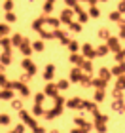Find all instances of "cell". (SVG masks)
Here are the masks:
<instances>
[{"label":"cell","mask_w":125,"mask_h":133,"mask_svg":"<svg viewBox=\"0 0 125 133\" xmlns=\"http://www.w3.org/2000/svg\"><path fill=\"white\" fill-rule=\"evenodd\" d=\"M110 48H114V50H117V40H110Z\"/></svg>","instance_id":"4fadbf2b"},{"label":"cell","mask_w":125,"mask_h":133,"mask_svg":"<svg viewBox=\"0 0 125 133\" xmlns=\"http://www.w3.org/2000/svg\"><path fill=\"white\" fill-rule=\"evenodd\" d=\"M102 97H104V91H102V89H99V91L95 93V99H97V101H100Z\"/></svg>","instance_id":"30bf717a"},{"label":"cell","mask_w":125,"mask_h":133,"mask_svg":"<svg viewBox=\"0 0 125 133\" xmlns=\"http://www.w3.org/2000/svg\"><path fill=\"white\" fill-rule=\"evenodd\" d=\"M34 133H44V128H34Z\"/></svg>","instance_id":"d6986e66"},{"label":"cell","mask_w":125,"mask_h":133,"mask_svg":"<svg viewBox=\"0 0 125 133\" xmlns=\"http://www.w3.org/2000/svg\"><path fill=\"white\" fill-rule=\"evenodd\" d=\"M2 63H11V57H10V51H4V53H2Z\"/></svg>","instance_id":"52a82bcc"},{"label":"cell","mask_w":125,"mask_h":133,"mask_svg":"<svg viewBox=\"0 0 125 133\" xmlns=\"http://www.w3.org/2000/svg\"><path fill=\"white\" fill-rule=\"evenodd\" d=\"M57 88H59V89H67V88H68V82H67V80H61V82L57 84Z\"/></svg>","instance_id":"9c48e42d"},{"label":"cell","mask_w":125,"mask_h":133,"mask_svg":"<svg viewBox=\"0 0 125 133\" xmlns=\"http://www.w3.org/2000/svg\"><path fill=\"white\" fill-rule=\"evenodd\" d=\"M72 80H82V74H80V70H78V69L72 70Z\"/></svg>","instance_id":"ba28073f"},{"label":"cell","mask_w":125,"mask_h":133,"mask_svg":"<svg viewBox=\"0 0 125 133\" xmlns=\"http://www.w3.org/2000/svg\"><path fill=\"white\" fill-rule=\"evenodd\" d=\"M21 118H23V120H25V122H27L28 125H34V120H32L31 116H28V114H27V112H21Z\"/></svg>","instance_id":"3957f363"},{"label":"cell","mask_w":125,"mask_h":133,"mask_svg":"<svg viewBox=\"0 0 125 133\" xmlns=\"http://www.w3.org/2000/svg\"><path fill=\"white\" fill-rule=\"evenodd\" d=\"M4 124H10V116L8 114H0V125H4Z\"/></svg>","instance_id":"5b68a950"},{"label":"cell","mask_w":125,"mask_h":133,"mask_svg":"<svg viewBox=\"0 0 125 133\" xmlns=\"http://www.w3.org/2000/svg\"><path fill=\"white\" fill-rule=\"evenodd\" d=\"M53 74H55V66H53V65H47V66H46L44 76L47 78V80H51V78H53Z\"/></svg>","instance_id":"7a4b0ae2"},{"label":"cell","mask_w":125,"mask_h":133,"mask_svg":"<svg viewBox=\"0 0 125 133\" xmlns=\"http://www.w3.org/2000/svg\"><path fill=\"white\" fill-rule=\"evenodd\" d=\"M117 88L123 89V88H125V80H120V82H117Z\"/></svg>","instance_id":"9a60e30c"},{"label":"cell","mask_w":125,"mask_h":133,"mask_svg":"<svg viewBox=\"0 0 125 133\" xmlns=\"http://www.w3.org/2000/svg\"><path fill=\"white\" fill-rule=\"evenodd\" d=\"M8 31V27H4V25H0V32H6Z\"/></svg>","instance_id":"ffe728a7"},{"label":"cell","mask_w":125,"mask_h":133,"mask_svg":"<svg viewBox=\"0 0 125 133\" xmlns=\"http://www.w3.org/2000/svg\"><path fill=\"white\" fill-rule=\"evenodd\" d=\"M4 8H6V10H11V2H10V0H8V2L4 4Z\"/></svg>","instance_id":"ac0fdd59"},{"label":"cell","mask_w":125,"mask_h":133,"mask_svg":"<svg viewBox=\"0 0 125 133\" xmlns=\"http://www.w3.org/2000/svg\"><path fill=\"white\" fill-rule=\"evenodd\" d=\"M46 95H49V97H55L57 95V86L55 84H47L46 86Z\"/></svg>","instance_id":"6da1fadb"},{"label":"cell","mask_w":125,"mask_h":133,"mask_svg":"<svg viewBox=\"0 0 125 133\" xmlns=\"http://www.w3.org/2000/svg\"><path fill=\"white\" fill-rule=\"evenodd\" d=\"M34 48H36V50H42V48H44V44H42V42H36V44H34Z\"/></svg>","instance_id":"2e32d148"},{"label":"cell","mask_w":125,"mask_h":133,"mask_svg":"<svg viewBox=\"0 0 125 133\" xmlns=\"http://www.w3.org/2000/svg\"><path fill=\"white\" fill-rule=\"evenodd\" d=\"M34 114H42V107L36 103V107H34Z\"/></svg>","instance_id":"7c38bea8"},{"label":"cell","mask_w":125,"mask_h":133,"mask_svg":"<svg viewBox=\"0 0 125 133\" xmlns=\"http://www.w3.org/2000/svg\"><path fill=\"white\" fill-rule=\"evenodd\" d=\"M0 86H6V78L2 74H0Z\"/></svg>","instance_id":"e0dca14e"},{"label":"cell","mask_w":125,"mask_h":133,"mask_svg":"<svg viewBox=\"0 0 125 133\" xmlns=\"http://www.w3.org/2000/svg\"><path fill=\"white\" fill-rule=\"evenodd\" d=\"M82 105H83V103H82L80 99H72V101H68V107H74V108H76V107H82Z\"/></svg>","instance_id":"277c9868"},{"label":"cell","mask_w":125,"mask_h":133,"mask_svg":"<svg viewBox=\"0 0 125 133\" xmlns=\"http://www.w3.org/2000/svg\"><path fill=\"white\" fill-rule=\"evenodd\" d=\"M72 133H85V129H74Z\"/></svg>","instance_id":"44dd1931"},{"label":"cell","mask_w":125,"mask_h":133,"mask_svg":"<svg viewBox=\"0 0 125 133\" xmlns=\"http://www.w3.org/2000/svg\"><path fill=\"white\" fill-rule=\"evenodd\" d=\"M11 97V91L10 89H4V91H0V99H10Z\"/></svg>","instance_id":"8992f818"},{"label":"cell","mask_w":125,"mask_h":133,"mask_svg":"<svg viewBox=\"0 0 125 133\" xmlns=\"http://www.w3.org/2000/svg\"><path fill=\"white\" fill-rule=\"evenodd\" d=\"M2 46L4 48H10V40L8 38H2Z\"/></svg>","instance_id":"5bb4252c"},{"label":"cell","mask_w":125,"mask_h":133,"mask_svg":"<svg viewBox=\"0 0 125 133\" xmlns=\"http://www.w3.org/2000/svg\"><path fill=\"white\" fill-rule=\"evenodd\" d=\"M23 131H25V128H23V125H17V128L11 131V133H23Z\"/></svg>","instance_id":"8fae6325"}]
</instances>
